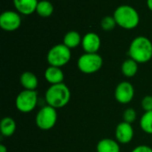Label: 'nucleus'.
Returning <instances> with one entry per match:
<instances>
[{"instance_id": "nucleus-1", "label": "nucleus", "mask_w": 152, "mask_h": 152, "mask_svg": "<svg viewBox=\"0 0 152 152\" xmlns=\"http://www.w3.org/2000/svg\"><path fill=\"white\" fill-rule=\"evenodd\" d=\"M129 58H132L138 64H145L152 58V42L144 36L134 38L128 48Z\"/></svg>"}, {"instance_id": "nucleus-2", "label": "nucleus", "mask_w": 152, "mask_h": 152, "mask_svg": "<svg viewBox=\"0 0 152 152\" xmlns=\"http://www.w3.org/2000/svg\"><path fill=\"white\" fill-rule=\"evenodd\" d=\"M71 93L65 83L51 85L45 91V100L46 105L58 109L64 108L70 100Z\"/></svg>"}, {"instance_id": "nucleus-3", "label": "nucleus", "mask_w": 152, "mask_h": 152, "mask_svg": "<svg viewBox=\"0 0 152 152\" xmlns=\"http://www.w3.org/2000/svg\"><path fill=\"white\" fill-rule=\"evenodd\" d=\"M113 17L117 25L125 30H133L140 22V15L135 8L128 4L119 5L114 12Z\"/></svg>"}, {"instance_id": "nucleus-4", "label": "nucleus", "mask_w": 152, "mask_h": 152, "mask_svg": "<svg viewBox=\"0 0 152 152\" xmlns=\"http://www.w3.org/2000/svg\"><path fill=\"white\" fill-rule=\"evenodd\" d=\"M71 59V51L63 43L52 47L46 55V60L49 65L61 68Z\"/></svg>"}, {"instance_id": "nucleus-5", "label": "nucleus", "mask_w": 152, "mask_h": 152, "mask_svg": "<svg viewBox=\"0 0 152 152\" xmlns=\"http://www.w3.org/2000/svg\"><path fill=\"white\" fill-rule=\"evenodd\" d=\"M78 70L85 74H93L101 70L103 59L98 53H85L77 60Z\"/></svg>"}, {"instance_id": "nucleus-6", "label": "nucleus", "mask_w": 152, "mask_h": 152, "mask_svg": "<svg viewBox=\"0 0 152 152\" xmlns=\"http://www.w3.org/2000/svg\"><path fill=\"white\" fill-rule=\"evenodd\" d=\"M57 119V109L46 105L42 107L37 113L36 125L43 131H49L55 126Z\"/></svg>"}, {"instance_id": "nucleus-7", "label": "nucleus", "mask_w": 152, "mask_h": 152, "mask_svg": "<svg viewBox=\"0 0 152 152\" xmlns=\"http://www.w3.org/2000/svg\"><path fill=\"white\" fill-rule=\"evenodd\" d=\"M38 97L36 90H21L16 97L15 107L20 113H30L37 106Z\"/></svg>"}, {"instance_id": "nucleus-8", "label": "nucleus", "mask_w": 152, "mask_h": 152, "mask_svg": "<svg viewBox=\"0 0 152 152\" xmlns=\"http://www.w3.org/2000/svg\"><path fill=\"white\" fill-rule=\"evenodd\" d=\"M114 96L118 103L123 105L129 104L134 98V88L129 82H121L117 85Z\"/></svg>"}, {"instance_id": "nucleus-9", "label": "nucleus", "mask_w": 152, "mask_h": 152, "mask_svg": "<svg viewBox=\"0 0 152 152\" xmlns=\"http://www.w3.org/2000/svg\"><path fill=\"white\" fill-rule=\"evenodd\" d=\"M21 18L14 11H4L0 15V27L5 31H14L20 28Z\"/></svg>"}, {"instance_id": "nucleus-10", "label": "nucleus", "mask_w": 152, "mask_h": 152, "mask_svg": "<svg viewBox=\"0 0 152 152\" xmlns=\"http://www.w3.org/2000/svg\"><path fill=\"white\" fill-rule=\"evenodd\" d=\"M134 135V131L131 124L121 122L119 123L115 131L116 141L119 144H127L132 142Z\"/></svg>"}, {"instance_id": "nucleus-11", "label": "nucleus", "mask_w": 152, "mask_h": 152, "mask_svg": "<svg viewBox=\"0 0 152 152\" xmlns=\"http://www.w3.org/2000/svg\"><path fill=\"white\" fill-rule=\"evenodd\" d=\"M101 44V38L97 33L88 32L82 38L81 46L85 53H98Z\"/></svg>"}, {"instance_id": "nucleus-12", "label": "nucleus", "mask_w": 152, "mask_h": 152, "mask_svg": "<svg viewBox=\"0 0 152 152\" xmlns=\"http://www.w3.org/2000/svg\"><path fill=\"white\" fill-rule=\"evenodd\" d=\"M64 77V73L59 67L49 65L45 71V79L51 85L63 83Z\"/></svg>"}, {"instance_id": "nucleus-13", "label": "nucleus", "mask_w": 152, "mask_h": 152, "mask_svg": "<svg viewBox=\"0 0 152 152\" xmlns=\"http://www.w3.org/2000/svg\"><path fill=\"white\" fill-rule=\"evenodd\" d=\"M15 9L23 15H30L36 12L37 0H12Z\"/></svg>"}, {"instance_id": "nucleus-14", "label": "nucleus", "mask_w": 152, "mask_h": 152, "mask_svg": "<svg viewBox=\"0 0 152 152\" xmlns=\"http://www.w3.org/2000/svg\"><path fill=\"white\" fill-rule=\"evenodd\" d=\"M20 82L23 89L28 90H36L38 86V79L37 75L29 71H26L21 73Z\"/></svg>"}, {"instance_id": "nucleus-15", "label": "nucleus", "mask_w": 152, "mask_h": 152, "mask_svg": "<svg viewBox=\"0 0 152 152\" xmlns=\"http://www.w3.org/2000/svg\"><path fill=\"white\" fill-rule=\"evenodd\" d=\"M97 152H120V144L113 139L104 138L98 142L96 145Z\"/></svg>"}, {"instance_id": "nucleus-16", "label": "nucleus", "mask_w": 152, "mask_h": 152, "mask_svg": "<svg viewBox=\"0 0 152 152\" xmlns=\"http://www.w3.org/2000/svg\"><path fill=\"white\" fill-rule=\"evenodd\" d=\"M16 131V122L10 116H5L1 120L0 132L4 137H11Z\"/></svg>"}, {"instance_id": "nucleus-17", "label": "nucleus", "mask_w": 152, "mask_h": 152, "mask_svg": "<svg viewBox=\"0 0 152 152\" xmlns=\"http://www.w3.org/2000/svg\"><path fill=\"white\" fill-rule=\"evenodd\" d=\"M82 43V38L80 34L76 30H70L67 32L63 38V44L69 49L76 48Z\"/></svg>"}, {"instance_id": "nucleus-18", "label": "nucleus", "mask_w": 152, "mask_h": 152, "mask_svg": "<svg viewBox=\"0 0 152 152\" xmlns=\"http://www.w3.org/2000/svg\"><path fill=\"white\" fill-rule=\"evenodd\" d=\"M121 72L126 78H132L135 76L138 72V63L132 58H127L121 65Z\"/></svg>"}, {"instance_id": "nucleus-19", "label": "nucleus", "mask_w": 152, "mask_h": 152, "mask_svg": "<svg viewBox=\"0 0 152 152\" xmlns=\"http://www.w3.org/2000/svg\"><path fill=\"white\" fill-rule=\"evenodd\" d=\"M36 12L41 17H45V18L49 17L53 13V5L50 1L47 0L39 1Z\"/></svg>"}, {"instance_id": "nucleus-20", "label": "nucleus", "mask_w": 152, "mask_h": 152, "mask_svg": "<svg viewBox=\"0 0 152 152\" xmlns=\"http://www.w3.org/2000/svg\"><path fill=\"white\" fill-rule=\"evenodd\" d=\"M140 127L144 133L152 134V111L145 112L142 116L140 119Z\"/></svg>"}, {"instance_id": "nucleus-21", "label": "nucleus", "mask_w": 152, "mask_h": 152, "mask_svg": "<svg viewBox=\"0 0 152 152\" xmlns=\"http://www.w3.org/2000/svg\"><path fill=\"white\" fill-rule=\"evenodd\" d=\"M117 25V22L114 19L113 16H105L102 18V22H101V26L103 30H106V31H110V30H112Z\"/></svg>"}, {"instance_id": "nucleus-22", "label": "nucleus", "mask_w": 152, "mask_h": 152, "mask_svg": "<svg viewBox=\"0 0 152 152\" xmlns=\"http://www.w3.org/2000/svg\"><path fill=\"white\" fill-rule=\"evenodd\" d=\"M136 117H137V113H136V111L134 108H126L124 111V114H123L124 122L132 125L136 120Z\"/></svg>"}, {"instance_id": "nucleus-23", "label": "nucleus", "mask_w": 152, "mask_h": 152, "mask_svg": "<svg viewBox=\"0 0 152 152\" xmlns=\"http://www.w3.org/2000/svg\"><path fill=\"white\" fill-rule=\"evenodd\" d=\"M142 108L145 112L152 111V96L151 95H147L145 96L141 102Z\"/></svg>"}, {"instance_id": "nucleus-24", "label": "nucleus", "mask_w": 152, "mask_h": 152, "mask_svg": "<svg viewBox=\"0 0 152 152\" xmlns=\"http://www.w3.org/2000/svg\"><path fill=\"white\" fill-rule=\"evenodd\" d=\"M131 152H152V148L148 145H139L133 149Z\"/></svg>"}, {"instance_id": "nucleus-25", "label": "nucleus", "mask_w": 152, "mask_h": 152, "mask_svg": "<svg viewBox=\"0 0 152 152\" xmlns=\"http://www.w3.org/2000/svg\"><path fill=\"white\" fill-rule=\"evenodd\" d=\"M0 152H8L7 151V148L4 144L0 145Z\"/></svg>"}, {"instance_id": "nucleus-26", "label": "nucleus", "mask_w": 152, "mask_h": 152, "mask_svg": "<svg viewBox=\"0 0 152 152\" xmlns=\"http://www.w3.org/2000/svg\"><path fill=\"white\" fill-rule=\"evenodd\" d=\"M147 6L152 12V0H147Z\"/></svg>"}]
</instances>
